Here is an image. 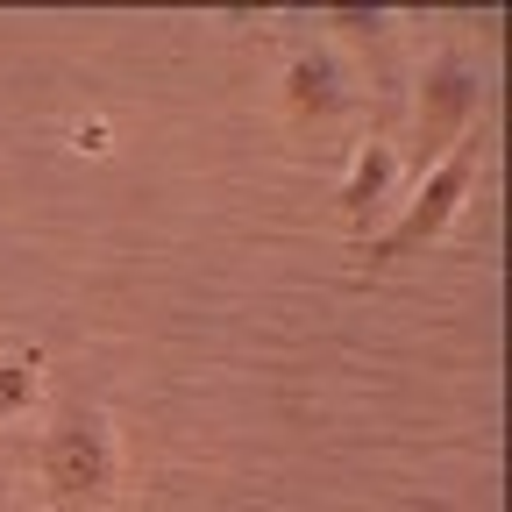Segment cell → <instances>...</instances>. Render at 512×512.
I'll use <instances>...</instances> for the list:
<instances>
[{"label":"cell","mask_w":512,"mask_h":512,"mask_svg":"<svg viewBox=\"0 0 512 512\" xmlns=\"http://www.w3.org/2000/svg\"><path fill=\"white\" fill-rule=\"evenodd\" d=\"M43 392V349H0V427L22 420Z\"/></svg>","instance_id":"6"},{"label":"cell","mask_w":512,"mask_h":512,"mask_svg":"<svg viewBox=\"0 0 512 512\" xmlns=\"http://www.w3.org/2000/svg\"><path fill=\"white\" fill-rule=\"evenodd\" d=\"M477 171H484V128H470V136L448 150L441 164H427V171H420V185L392 207V221H384V228L363 242V249H370L363 264H370V271H384V264H399V256H420L427 242H441L448 228L463 221L470 192H477Z\"/></svg>","instance_id":"1"},{"label":"cell","mask_w":512,"mask_h":512,"mask_svg":"<svg viewBox=\"0 0 512 512\" xmlns=\"http://www.w3.org/2000/svg\"><path fill=\"white\" fill-rule=\"evenodd\" d=\"M484 114V72L470 64V50H434L420 64L413 86V143H420V171L441 164Z\"/></svg>","instance_id":"3"},{"label":"cell","mask_w":512,"mask_h":512,"mask_svg":"<svg viewBox=\"0 0 512 512\" xmlns=\"http://www.w3.org/2000/svg\"><path fill=\"white\" fill-rule=\"evenodd\" d=\"M278 107H285L292 128H328V121H342V114L356 107V86H349V72H342V57H335L328 43H299V50L285 57Z\"/></svg>","instance_id":"5"},{"label":"cell","mask_w":512,"mask_h":512,"mask_svg":"<svg viewBox=\"0 0 512 512\" xmlns=\"http://www.w3.org/2000/svg\"><path fill=\"white\" fill-rule=\"evenodd\" d=\"M43 484L72 505H107L121 484V434L107 420V406H72L50 434H43Z\"/></svg>","instance_id":"2"},{"label":"cell","mask_w":512,"mask_h":512,"mask_svg":"<svg viewBox=\"0 0 512 512\" xmlns=\"http://www.w3.org/2000/svg\"><path fill=\"white\" fill-rule=\"evenodd\" d=\"M399 185H406V157H399V143L363 136V143L349 150V171H342V185H335V200H342V221H349L356 242H370L384 221H392Z\"/></svg>","instance_id":"4"}]
</instances>
